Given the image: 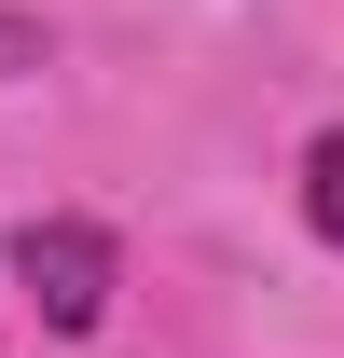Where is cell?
Wrapping results in <instances>:
<instances>
[{"mask_svg":"<svg viewBox=\"0 0 344 358\" xmlns=\"http://www.w3.org/2000/svg\"><path fill=\"white\" fill-rule=\"evenodd\" d=\"M303 207H317V234L344 248V124L317 138V152H303Z\"/></svg>","mask_w":344,"mask_h":358,"instance_id":"2","label":"cell"},{"mask_svg":"<svg viewBox=\"0 0 344 358\" xmlns=\"http://www.w3.org/2000/svg\"><path fill=\"white\" fill-rule=\"evenodd\" d=\"M14 275H28V303H42L55 331H96V317H110V234L96 221H28L14 234Z\"/></svg>","mask_w":344,"mask_h":358,"instance_id":"1","label":"cell"},{"mask_svg":"<svg viewBox=\"0 0 344 358\" xmlns=\"http://www.w3.org/2000/svg\"><path fill=\"white\" fill-rule=\"evenodd\" d=\"M0 69H42V28L28 14H0Z\"/></svg>","mask_w":344,"mask_h":358,"instance_id":"3","label":"cell"}]
</instances>
